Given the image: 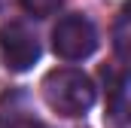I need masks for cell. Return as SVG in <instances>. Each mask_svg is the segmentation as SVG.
<instances>
[{
    "instance_id": "6da1fadb",
    "label": "cell",
    "mask_w": 131,
    "mask_h": 128,
    "mask_svg": "<svg viewBox=\"0 0 131 128\" xmlns=\"http://www.w3.org/2000/svg\"><path fill=\"white\" fill-rule=\"evenodd\" d=\"M95 82L76 70V67H58L49 70L43 79V101L49 104V110H55L58 116H85L95 107Z\"/></svg>"
},
{
    "instance_id": "8992f818",
    "label": "cell",
    "mask_w": 131,
    "mask_h": 128,
    "mask_svg": "<svg viewBox=\"0 0 131 128\" xmlns=\"http://www.w3.org/2000/svg\"><path fill=\"white\" fill-rule=\"evenodd\" d=\"M0 128H46L40 119H34V116H25V113H3L0 116Z\"/></svg>"
},
{
    "instance_id": "5b68a950",
    "label": "cell",
    "mask_w": 131,
    "mask_h": 128,
    "mask_svg": "<svg viewBox=\"0 0 131 128\" xmlns=\"http://www.w3.org/2000/svg\"><path fill=\"white\" fill-rule=\"evenodd\" d=\"M18 3H21V9L28 15H34V18H49V15H55L61 9L64 0H18Z\"/></svg>"
},
{
    "instance_id": "7a4b0ae2",
    "label": "cell",
    "mask_w": 131,
    "mask_h": 128,
    "mask_svg": "<svg viewBox=\"0 0 131 128\" xmlns=\"http://www.w3.org/2000/svg\"><path fill=\"white\" fill-rule=\"evenodd\" d=\"M52 49L64 61H82L98 49V28L85 15H64L52 28Z\"/></svg>"
},
{
    "instance_id": "52a82bcc",
    "label": "cell",
    "mask_w": 131,
    "mask_h": 128,
    "mask_svg": "<svg viewBox=\"0 0 131 128\" xmlns=\"http://www.w3.org/2000/svg\"><path fill=\"white\" fill-rule=\"evenodd\" d=\"M128 9L122 12V18H119V25H116V52H119V58L125 61L128 58V52H125V43H128Z\"/></svg>"
},
{
    "instance_id": "277c9868",
    "label": "cell",
    "mask_w": 131,
    "mask_h": 128,
    "mask_svg": "<svg viewBox=\"0 0 131 128\" xmlns=\"http://www.w3.org/2000/svg\"><path fill=\"white\" fill-rule=\"evenodd\" d=\"M107 89H110V116L122 119L125 116V98H128V79H125V73L107 76Z\"/></svg>"
},
{
    "instance_id": "3957f363",
    "label": "cell",
    "mask_w": 131,
    "mask_h": 128,
    "mask_svg": "<svg viewBox=\"0 0 131 128\" xmlns=\"http://www.w3.org/2000/svg\"><path fill=\"white\" fill-rule=\"evenodd\" d=\"M0 61L12 73H25L40 61V40L25 25H3L0 28Z\"/></svg>"
}]
</instances>
